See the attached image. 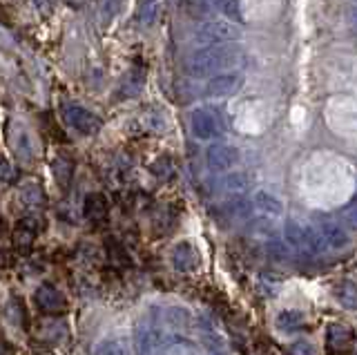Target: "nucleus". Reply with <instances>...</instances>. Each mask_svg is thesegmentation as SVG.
Listing matches in <instances>:
<instances>
[{"label": "nucleus", "instance_id": "obj_20", "mask_svg": "<svg viewBox=\"0 0 357 355\" xmlns=\"http://www.w3.org/2000/svg\"><path fill=\"white\" fill-rule=\"evenodd\" d=\"M304 241H306V252L308 255H319V252H324L328 248L326 241L321 239L319 230H315V228H304Z\"/></svg>", "mask_w": 357, "mask_h": 355}, {"label": "nucleus", "instance_id": "obj_5", "mask_svg": "<svg viewBox=\"0 0 357 355\" xmlns=\"http://www.w3.org/2000/svg\"><path fill=\"white\" fill-rule=\"evenodd\" d=\"M170 259L178 273H195L201 269V264H204V257H201L199 248L192 241H178L172 248Z\"/></svg>", "mask_w": 357, "mask_h": 355}, {"label": "nucleus", "instance_id": "obj_30", "mask_svg": "<svg viewBox=\"0 0 357 355\" xmlns=\"http://www.w3.org/2000/svg\"><path fill=\"white\" fill-rule=\"evenodd\" d=\"M290 355H315V347L306 340H299L295 344H290Z\"/></svg>", "mask_w": 357, "mask_h": 355}, {"label": "nucleus", "instance_id": "obj_18", "mask_svg": "<svg viewBox=\"0 0 357 355\" xmlns=\"http://www.w3.org/2000/svg\"><path fill=\"white\" fill-rule=\"evenodd\" d=\"M94 355H130L126 340L121 338H105L94 347Z\"/></svg>", "mask_w": 357, "mask_h": 355}, {"label": "nucleus", "instance_id": "obj_27", "mask_svg": "<svg viewBox=\"0 0 357 355\" xmlns=\"http://www.w3.org/2000/svg\"><path fill=\"white\" fill-rule=\"evenodd\" d=\"M337 295H340V297H337V299H340V304H344L346 308H355V286H353L351 282H346Z\"/></svg>", "mask_w": 357, "mask_h": 355}, {"label": "nucleus", "instance_id": "obj_8", "mask_svg": "<svg viewBox=\"0 0 357 355\" xmlns=\"http://www.w3.org/2000/svg\"><path fill=\"white\" fill-rule=\"evenodd\" d=\"M239 159V152L228 143H212L206 152V163L212 172H226Z\"/></svg>", "mask_w": 357, "mask_h": 355}, {"label": "nucleus", "instance_id": "obj_17", "mask_svg": "<svg viewBox=\"0 0 357 355\" xmlns=\"http://www.w3.org/2000/svg\"><path fill=\"white\" fill-rule=\"evenodd\" d=\"M52 172H54V179L56 183H59L61 188H67L72 181V176H74V165L70 159H65V157H56L52 161Z\"/></svg>", "mask_w": 357, "mask_h": 355}, {"label": "nucleus", "instance_id": "obj_7", "mask_svg": "<svg viewBox=\"0 0 357 355\" xmlns=\"http://www.w3.org/2000/svg\"><path fill=\"white\" fill-rule=\"evenodd\" d=\"M33 302H36V306L47 315H59L67 308L65 295L52 284H40L36 288V293H33Z\"/></svg>", "mask_w": 357, "mask_h": 355}, {"label": "nucleus", "instance_id": "obj_32", "mask_svg": "<svg viewBox=\"0 0 357 355\" xmlns=\"http://www.w3.org/2000/svg\"><path fill=\"white\" fill-rule=\"evenodd\" d=\"M33 7H36V12L40 16H50L52 14V0H33Z\"/></svg>", "mask_w": 357, "mask_h": 355}, {"label": "nucleus", "instance_id": "obj_26", "mask_svg": "<svg viewBox=\"0 0 357 355\" xmlns=\"http://www.w3.org/2000/svg\"><path fill=\"white\" fill-rule=\"evenodd\" d=\"M107 255H109V259H116L119 264H130V255L123 250V246L119 241H107Z\"/></svg>", "mask_w": 357, "mask_h": 355}, {"label": "nucleus", "instance_id": "obj_10", "mask_svg": "<svg viewBox=\"0 0 357 355\" xmlns=\"http://www.w3.org/2000/svg\"><path fill=\"white\" fill-rule=\"evenodd\" d=\"M83 215L92 224H100L107 219V199L100 192H89L83 202Z\"/></svg>", "mask_w": 357, "mask_h": 355}, {"label": "nucleus", "instance_id": "obj_16", "mask_svg": "<svg viewBox=\"0 0 357 355\" xmlns=\"http://www.w3.org/2000/svg\"><path fill=\"white\" fill-rule=\"evenodd\" d=\"M20 199H22V204L29 206V208H43L45 202H47V197H45V190L38 186V183H25L20 188Z\"/></svg>", "mask_w": 357, "mask_h": 355}, {"label": "nucleus", "instance_id": "obj_2", "mask_svg": "<svg viewBox=\"0 0 357 355\" xmlns=\"http://www.w3.org/2000/svg\"><path fill=\"white\" fill-rule=\"evenodd\" d=\"M237 38H239V29L226 18H215V20H210V23H204L195 31V43L204 47L228 45V43Z\"/></svg>", "mask_w": 357, "mask_h": 355}, {"label": "nucleus", "instance_id": "obj_15", "mask_svg": "<svg viewBox=\"0 0 357 355\" xmlns=\"http://www.w3.org/2000/svg\"><path fill=\"white\" fill-rule=\"evenodd\" d=\"M284 237H286V246L293 248L297 252L304 255L306 252V241H304V228H301L299 224H295V221H288L286 228H284ZM308 255V252H306Z\"/></svg>", "mask_w": 357, "mask_h": 355}, {"label": "nucleus", "instance_id": "obj_25", "mask_svg": "<svg viewBox=\"0 0 357 355\" xmlns=\"http://www.w3.org/2000/svg\"><path fill=\"white\" fill-rule=\"evenodd\" d=\"M351 331L346 326H331V333H328V340L335 347H344L346 342H351Z\"/></svg>", "mask_w": 357, "mask_h": 355}, {"label": "nucleus", "instance_id": "obj_14", "mask_svg": "<svg viewBox=\"0 0 357 355\" xmlns=\"http://www.w3.org/2000/svg\"><path fill=\"white\" fill-rule=\"evenodd\" d=\"M161 319L174 331H185L190 324V313L181 306H167L161 310Z\"/></svg>", "mask_w": 357, "mask_h": 355}, {"label": "nucleus", "instance_id": "obj_22", "mask_svg": "<svg viewBox=\"0 0 357 355\" xmlns=\"http://www.w3.org/2000/svg\"><path fill=\"white\" fill-rule=\"evenodd\" d=\"M14 148H16V154L22 159V161H29L31 159V141L27 137L25 130H18V139L14 141Z\"/></svg>", "mask_w": 357, "mask_h": 355}, {"label": "nucleus", "instance_id": "obj_9", "mask_svg": "<svg viewBox=\"0 0 357 355\" xmlns=\"http://www.w3.org/2000/svg\"><path fill=\"white\" fill-rule=\"evenodd\" d=\"M319 235L324 241H326V246L335 248V250H342L351 243V237H349V232L344 230V226L333 224V221H324L319 226Z\"/></svg>", "mask_w": 357, "mask_h": 355}, {"label": "nucleus", "instance_id": "obj_13", "mask_svg": "<svg viewBox=\"0 0 357 355\" xmlns=\"http://www.w3.org/2000/svg\"><path fill=\"white\" fill-rule=\"evenodd\" d=\"M252 206H255L257 210H259V213L268 215V217H279V215H282V210H284L282 202H279V199H277L275 195L266 192V190L255 192V197H252Z\"/></svg>", "mask_w": 357, "mask_h": 355}, {"label": "nucleus", "instance_id": "obj_29", "mask_svg": "<svg viewBox=\"0 0 357 355\" xmlns=\"http://www.w3.org/2000/svg\"><path fill=\"white\" fill-rule=\"evenodd\" d=\"M14 179H16V170H14V165L9 163V159L0 157V181H3V183H11Z\"/></svg>", "mask_w": 357, "mask_h": 355}, {"label": "nucleus", "instance_id": "obj_11", "mask_svg": "<svg viewBox=\"0 0 357 355\" xmlns=\"http://www.w3.org/2000/svg\"><path fill=\"white\" fill-rule=\"evenodd\" d=\"M304 324H306V313H304V310H299V308H286L275 319V326L279 331H284V333L299 331Z\"/></svg>", "mask_w": 357, "mask_h": 355}, {"label": "nucleus", "instance_id": "obj_21", "mask_svg": "<svg viewBox=\"0 0 357 355\" xmlns=\"http://www.w3.org/2000/svg\"><path fill=\"white\" fill-rule=\"evenodd\" d=\"M223 188L232 195H241V192L248 190V176H245L243 172H232L223 179Z\"/></svg>", "mask_w": 357, "mask_h": 355}, {"label": "nucleus", "instance_id": "obj_1", "mask_svg": "<svg viewBox=\"0 0 357 355\" xmlns=\"http://www.w3.org/2000/svg\"><path fill=\"white\" fill-rule=\"evenodd\" d=\"M245 56L239 47L234 45H215V47H204L192 54V59L188 61V70L197 79L204 76H215L223 72H237L243 68Z\"/></svg>", "mask_w": 357, "mask_h": 355}, {"label": "nucleus", "instance_id": "obj_34", "mask_svg": "<svg viewBox=\"0 0 357 355\" xmlns=\"http://www.w3.org/2000/svg\"><path fill=\"white\" fill-rule=\"evenodd\" d=\"M210 355H226V353H223V349H215V351H210Z\"/></svg>", "mask_w": 357, "mask_h": 355}, {"label": "nucleus", "instance_id": "obj_19", "mask_svg": "<svg viewBox=\"0 0 357 355\" xmlns=\"http://www.w3.org/2000/svg\"><path fill=\"white\" fill-rule=\"evenodd\" d=\"M159 14H161L159 0H143L139 7V23L143 27H154L156 20H159Z\"/></svg>", "mask_w": 357, "mask_h": 355}, {"label": "nucleus", "instance_id": "obj_24", "mask_svg": "<svg viewBox=\"0 0 357 355\" xmlns=\"http://www.w3.org/2000/svg\"><path fill=\"white\" fill-rule=\"evenodd\" d=\"M7 310H9V313H14V315H9V317H11V322H14L16 326H25L27 324V317H25L27 313H25V306H22L20 299H11Z\"/></svg>", "mask_w": 357, "mask_h": 355}, {"label": "nucleus", "instance_id": "obj_12", "mask_svg": "<svg viewBox=\"0 0 357 355\" xmlns=\"http://www.w3.org/2000/svg\"><path fill=\"white\" fill-rule=\"evenodd\" d=\"M36 232H38L36 221L29 219V217H27V219H22L20 224H18V228H16V232H14V243H16V248L22 250V252H27V250L31 248L33 239H36Z\"/></svg>", "mask_w": 357, "mask_h": 355}, {"label": "nucleus", "instance_id": "obj_3", "mask_svg": "<svg viewBox=\"0 0 357 355\" xmlns=\"http://www.w3.org/2000/svg\"><path fill=\"white\" fill-rule=\"evenodd\" d=\"M190 130L199 141H210V139H217L221 132H223V116H221V109L217 107H197L192 116H190Z\"/></svg>", "mask_w": 357, "mask_h": 355}, {"label": "nucleus", "instance_id": "obj_35", "mask_svg": "<svg viewBox=\"0 0 357 355\" xmlns=\"http://www.w3.org/2000/svg\"><path fill=\"white\" fill-rule=\"evenodd\" d=\"M3 232H5V221L0 219V235H3Z\"/></svg>", "mask_w": 357, "mask_h": 355}, {"label": "nucleus", "instance_id": "obj_33", "mask_svg": "<svg viewBox=\"0 0 357 355\" xmlns=\"http://www.w3.org/2000/svg\"><path fill=\"white\" fill-rule=\"evenodd\" d=\"M0 355H16L14 347L7 340H0Z\"/></svg>", "mask_w": 357, "mask_h": 355}, {"label": "nucleus", "instance_id": "obj_28", "mask_svg": "<svg viewBox=\"0 0 357 355\" xmlns=\"http://www.w3.org/2000/svg\"><path fill=\"white\" fill-rule=\"evenodd\" d=\"M250 206L252 204L243 202V199H237V202H230L226 210H228L232 217H248L250 215Z\"/></svg>", "mask_w": 357, "mask_h": 355}, {"label": "nucleus", "instance_id": "obj_6", "mask_svg": "<svg viewBox=\"0 0 357 355\" xmlns=\"http://www.w3.org/2000/svg\"><path fill=\"white\" fill-rule=\"evenodd\" d=\"M243 87V76L239 72H223L215 74L206 85V94L223 98V96H234Z\"/></svg>", "mask_w": 357, "mask_h": 355}, {"label": "nucleus", "instance_id": "obj_31", "mask_svg": "<svg viewBox=\"0 0 357 355\" xmlns=\"http://www.w3.org/2000/svg\"><path fill=\"white\" fill-rule=\"evenodd\" d=\"M268 255H273L275 259H284L286 257V243L271 241V243H268Z\"/></svg>", "mask_w": 357, "mask_h": 355}, {"label": "nucleus", "instance_id": "obj_23", "mask_svg": "<svg viewBox=\"0 0 357 355\" xmlns=\"http://www.w3.org/2000/svg\"><path fill=\"white\" fill-rule=\"evenodd\" d=\"M121 5L123 0H100V18H103V23L114 20V16L121 12Z\"/></svg>", "mask_w": 357, "mask_h": 355}, {"label": "nucleus", "instance_id": "obj_4", "mask_svg": "<svg viewBox=\"0 0 357 355\" xmlns=\"http://www.w3.org/2000/svg\"><path fill=\"white\" fill-rule=\"evenodd\" d=\"M63 119L67 126L83 137H94L100 132V128H103V121H100L96 114H92L89 109H85L83 105H76V103L63 105Z\"/></svg>", "mask_w": 357, "mask_h": 355}]
</instances>
